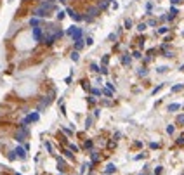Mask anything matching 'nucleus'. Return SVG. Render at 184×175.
<instances>
[{
  "instance_id": "nucleus-2",
  "label": "nucleus",
  "mask_w": 184,
  "mask_h": 175,
  "mask_svg": "<svg viewBox=\"0 0 184 175\" xmlns=\"http://www.w3.org/2000/svg\"><path fill=\"white\" fill-rule=\"evenodd\" d=\"M82 28H77V26H71V28H68L66 29V35H69V37H73L75 38V42L77 40H82Z\"/></svg>"
},
{
  "instance_id": "nucleus-19",
  "label": "nucleus",
  "mask_w": 184,
  "mask_h": 175,
  "mask_svg": "<svg viewBox=\"0 0 184 175\" xmlns=\"http://www.w3.org/2000/svg\"><path fill=\"white\" fill-rule=\"evenodd\" d=\"M167 29H168V28H158V33H160V35H163V33H167Z\"/></svg>"
},
{
  "instance_id": "nucleus-3",
  "label": "nucleus",
  "mask_w": 184,
  "mask_h": 175,
  "mask_svg": "<svg viewBox=\"0 0 184 175\" xmlns=\"http://www.w3.org/2000/svg\"><path fill=\"white\" fill-rule=\"evenodd\" d=\"M38 118H40V115H38V113H31V115H28V116L23 120V123H21V125H23V126H26L28 123H31V121H37Z\"/></svg>"
},
{
  "instance_id": "nucleus-28",
  "label": "nucleus",
  "mask_w": 184,
  "mask_h": 175,
  "mask_svg": "<svg viewBox=\"0 0 184 175\" xmlns=\"http://www.w3.org/2000/svg\"><path fill=\"white\" fill-rule=\"evenodd\" d=\"M69 149H71V151H78V147L73 146V144H69Z\"/></svg>"
},
{
  "instance_id": "nucleus-18",
  "label": "nucleus",
  "mask_w": 184,
  "mask_h": 175,
  "mask_svg": "<svg viewBox=\"0 0 184 175\" xmlns=\"http://www.w3.org/2000/svg\"><path fill=\"white\" fill-rule=\"evenodd\" d=\"M90 92H92V94H94V96H101V90H97V88H92V90H90Z\"/></svg>"
},
{
  "instance_id": "nucleus-4",
  "label": "nucleus",
  "mask_w": 184,
  "mask_h": 175,
  "mask_svg": "<svg viewBox=\"0 0 184 175\" xmlns=\"http://www.w3.org/2000/svg\"><path fill=\"white\" fill-rule=\"evenodd\" d=\"M26 134H28V128H26V126H21L19 132H18V135H16V140H18V142H23L24 137H26Z\"/></svg>"
},
{
  "instance_id": "nucleus-14",
  "label": "nucleus",
  "mask_w": 184,
  "mask_h": 175,
  "mask_svg": "<svg viewBox=\"0 0 184 175\" xmlns=\"http://www.w3.org/2000/svg\"><path fill=\"white\" fill-rule=\"evenodd\" d=\"M167 134H174V125H168V126H167Z\"/></svg>"
},
{
  "instance_id": "nucleus-24",
  "label": "nucleus",
  "mask_w": 184,
  "mask_h": 175,
  "mask_svg": "<svg viewBox=\"0 0 184 175\" xmlns=\"http://www.w3.org/2000/svg\"><path fill=\"white\" fill-rule=\"evenodd\" d=\"M177 121H179V123H184V115H181V116L177 118Z\"/></svg>"
},
{
  "instance_id": "nucleus-13",
  "label": "nucleus",
  "mask_w": 184,
  "mask_h": 175,
  "mask_svg": "<svg viewBox=\"0 0 184 175\" xmlns=\"http://www.w3.org/2000/svg\"><path fill=\"white\" fill-rule=\"evenodd\" d=\"M90 69H92V71H101V69H99V66H97V64H90Z\"/></svg>"
},
{
  "instance_id": "nucleus-31",
  "label": "nucleus",
  "mask_w": 184,
  "mask_h": 175,
  "mask_svg": "<svg viewBox=\"0 0 184 175\" xmlns=\"http://www.w3.org/2000/svg\"><path fill=\"white\" fill-rule=\"evenodd\" d=\"M120 137H122V134H120V132H116V134H115V140H118Z\"/></svg>"
},
{
  "instance_id": "nucleus-16",
  "label": "nucleus",
  "mask_w": 184,
  "mask_h": 175,
  "mask_svg": "<svg viewBox=\"0 0 184 175\" xmlns=\"http://www.w3.org/2000/svg\"><path fill=\"white\" fill-rule=\"evenodd\" d=\"M181 88H182V85H174V87H172V92H177V90H181Z\"/></svg>"
},
{
  "instance_id": "nucleus-32",
  "label": "nucleus",
  "mask_w": 184,
  "mask_h": 175,
  "mask_svg": "<svg viewBox=\"0 0 184 175\" xmlns=\"http://www.w3.org/2000/svg\"><path fill=\"white\" fill-rule=\"evenodd\" d=\"M139 175H144V173H139Z\"/></svg>"
},
{
  "instance_id": "nucleus-5",
  "label": "nucleus",
  "mask_w": 184,
  "mask_h": 175,
  "mask_svg": "<svg viewBox=\"0 0 184 175\" xmlns=\"http://www.w3.org/2000/svg\"><path fill=\"white\" fill-rule=\"evenodd\" d=\"M26 151H28L26 147H16V149H14V153H16V156H18L19 160H24V158H26Z\"/></svg>"
},
{
  "instance_id": "nucleus-7",
  "label": "nucleus",
  "mask_w": 184,
  "mask_h": 175,
  "mask_svg": "<svg viewBox=\"0 0 184 175\" xmlns=\"http://www.w3.org/2000/svg\"><path fill=\"white\" fill-rule=\"evenodd\" d=\"M116 172V166L113 165V163H109V165L106 166V175H111V173H115Z\"/></svg>"
},
{
  "instance_id": "nucleus-15",
  "label": "nucleus",
  "mask_w": 184,
  "mask_h": 175,
  "mask_svg": "<svg viewBox=\"0 0 184 175\" xmlns=\"http://www.w3.org/2000/svg\"><path fill=\"white\" fill-rule=\"evenodd\" d=\"M122 62H123V64H129V62H130V57H129V56H125V57L122 59Z\"/></svg>"
},
{
  "instance_id": "nucleus-25",
  "label": "nucleus",
  "mask_w": 184,
  "mask_h": 175,
  "mask_svg": "<svg viewBox=\"0 0 184 175\" xmlns=\"http://www.w3.org/2000/svg\"><path fill=\"white\" fill-rule=\"evenodd\" d=\"M165 71H167V68H165V66H162V68H158V73H165Z\"/></svg>"
},
{
  "instance_id": "nucleus-33",
  "label": "nucleus",
  "mask_w": 184,
  "mask_h": 175,
  "mask_svg": "<svg viewBox=\"0 0 184 175\" xmlns=\"http://www.w3.org/2000/svg\"><path fill=\"white\" fill-rule=\"evenodd\" d=\"M16 175H21V173H16Z\"/></svg>"
},
{
  "instance_id": "nucleus-1",
  "label": "nucleus",
  "mask_w": 184,
  "mask_h": 175,
  "mask_svg": "<svg viewBox=\"0 0 184 175\" xmlns=\"http://www.w3.org/2000/svg\"><path fill=\"white\" fill-rule=\"evenodd\" d=\"M52 9V4H49V2H44L42 5H40V9L35 10V16L37 18H47L49 14H47V10Z\"/></svg>"
},
{
  "instance_id": "nucleus-30",
  "label": "nucleus",
  "mask_w": 184,
  "mask_h": 175,
  "mask_svg": "<svg viewBox=\"0 0 184 175\" xmlns=\"http://www.w3.org/2000/svg\"><path fill=\"white\" fill-rule=\"evenodd\" d=\"M97 158H99V156H97V153H92V161H96Z\"/></svg>"
},
{
  "instance_id": "nucleus-8",
  "label": "nucleus",
  "mask_w": 184,
  "mask_h": 175,
  "mask_svg": "<svg viewBox=\"0 0 184 175\" xmlns=\"http://www.w3.org/2000/svg\"><path fill=\"white\" fill-rule=\"evenodd\" d=\"M167 109H168L170 113H174V111H177V109H181V104H170Z\"/></svg>"
},
{
  "instance_id": "nucleus-17",
  "label": "nucleus",
  "mask_w": 184,
  "mask_h": 175,
  "mask_svg": "<svg viewBox=\"0 0 184 175\" xmlns=\"http://www.w3.org/2000/svg\"><path fill=\"white\" fill-rule=\"evenodd\" d=\"M103 94L108 96V97H111V96H113V92H111V90H103Z\"/></svg>"
},
{
  "instance_id": "nucleus-9",
  "label": "nucleus",
  "mask_w": 184,
  "mask_h": 175,
  "mask_svg": "<svg viewBox=\"0 0 184 175\" xmlns=\"http://www.w3.org/2000/svg\"><path fill=\"white\" fill-rule=\"evenodd\" d=\"M30 24H31V26H35V28H37V26H38V24H40V21H38V18H31V19H30Z\"/></svg>"
},
{
  "instance_id": "nucleus-6",
  "label": "nucleus",
  "mask_w": 184,
  "mask_h": 175,
  "mask_svg": "<svg viewBox=\"0 0 184 175\" xmlns=\"http://www.w3.org/2000/svg\"><path fill=\"white\" fill-rule=\"evenodd\" d=\"M33 37H35V40H42V29H40L38 26L33 29Z\"/></svg>"
},
{
  "instance_id": "nucleus-22",
  "label": "nucleus",
  "mask_w": 184,
  "mask_h": 175,
  "mask_svg": "<svg viewBox=\"0 0 184 175\" xmlns=\"http://www.w3.org/2000/svg\"><path fill=\"white\" fill-rule=\"evenodd\" d=\"M137 29H139V31H144V29H146V24H139V26H137Z\"/></svg>"
},
{
  "instance_id": "nucleus-11",
  "label": "nucleus",
  "mask_w": 184,
  "mask_h": 175,
  "mask_svg": "<svg viewBox=\"0 0 184 175\" xmlns=\"http://www.w3.org/2000/svg\"><path fill=\"white\" fill-rule=\"evenodd\" d=\"M162 172H163V168H162V166H156V168H155V175H160Z\"/></svg>"
},
{
  "instance_id": "nucleus-26",
  "label": "nucleus",
  "mask_w": 184,
  "mask_h": 175,
  "mask_svg": "<svg viewBox=\"0 0 184 175\" xmlns=\"http://www.w3.org/2000/svg\"><path fill=\"white\" fill-rule=\"evenodd\" d=\"M146 73H148V71H146V69H141V71H139V76H144Z\"/></svg>"
},
{
  "instance_id": "nucleus-10",
  "label": "nucleus",
  "mask_w": 184,
  "mask_h": 175,
  "mask_svg": "<svg viewBox=\"0 0 184 175\" xmlns=\"http://www.w3.org/2000/svg\"><path fill=\"white\" fill-rule=\"evenodd\" d=\"M82 47H83V40H77V43H75V50L78 52V50L82 49Z\"/></svg>"
},
{
  "instance_id": "nucleus-12",
  "label": "nucleus",
  "mask_w": 184,
  "mask_h": 175,
  "mask_svg": "<svg viewBox=\"0 0 184 175\" xmlns=\"http://www.w3.org/2000/svg\"><path fill=\"white\" fill-rule=\"evenodd\" d=\"M71 59H73V61H75V62H77V61H78V52H77V50H75V52H73V54H71Z\"/></svg>"
},
{
  "instance_id": "nucleus-29",
  "label": "nucleus",
  "mask_w": 184,
  "mask_h": 175,
  "mask_svg": "<svg viewBox=\"0 0 184 175\" xmlns=\"http://www.w3.org/2000/svg\"><path fill=\"white\" fill-rule=\"evenodd\" d=\"M134 57H136V59H141V52H134Z\"/></svg>"
},
{
  "instance_id": "nucleus-23",
  "label": "nucleus",
  "mask_w": 184,
  "mask_h": 175,
  "mask_svg": "<svg viewBox=\"0 0 184 175\" xmlns=\"http://www.w3.org/2000/svg\"><path fill=\"white\" fill-rule=\"evenodd\" d=\"M175 14H177V9L172 7V9H170V16H175Z\"/></svg>"
},
{
  "instance_id": "nucleus-21",
  "label": "nucleus",
  "mask_w": 184,
  "mask_h": 175,
  "mask_svg": "<svg viewBox=\"0 0 184 175\" xmlns=\"http://www.w3.org/2000/svg\"><path fill=\"white\" fill-rule=\"evenodd\" d=\"M16 158H18V156H16V153H14V151H12V153L9 154V160H16Z\"/></svg>"
},
{
  "instance_id": "nucleus-27",
  "label": "nucleus",
  "mask_w": 184,
  "mask_h": 175,
  "mask_svg": "<svg viewBox=\"0 0 184 175\" xmlns=\"http://www.w3.org/2000/svg\"><path fill=\"white\" fill-rule=\"evenodd\" d=\"M125 26H127V28H130V26H132V23H130V19H127V21H125Z\"/></svg>"
},
{
  "instance_id": "nucleus-20",
  "label": "nucleus",
  "mask_w": 184,
  "mask_h": 175,
  "mask_svg": "<svg viewBox=\"0 0 184 175\" xmlns=\"http://www.w3.org/2000/svg\"><path fill=\"white\" fill-rule=\"evenodd\" d=\"M83 147H87V149H89V147H92V140H87V142L83 144Z\"/></svg>"
}]
</instances>
